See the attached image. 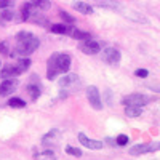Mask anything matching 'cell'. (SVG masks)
<instances>
[{"instance_id":"5","label":"cell","mask_w":160,"mask_h":160,"mask_svg":"<svg viewBox=\"0 0 160 160\" xmlns=\"http://www.w3.org/2000/svg\"><path fill=\"white\" fill-rule=\"evenodd\" d=\"M78 141H80V144H82V146H85V148H88V149H93V151H98V149H101L102 146H104L102 141L90 139L85 133H78Z\"/></svg>"},{"instance_id":"4","label":"cell","mask_w":160,"mask_h":160,"mask_svg":"<svg viewBox=\"0 0 160 160\" xmlns=\"http://www.w3.org/2000/svg\"><path fill=\"white\" fill-rule=\"evenodd\" d=\"M160 149V142H151V144H138V146H133L130 149L131 155H142V154H148V152H155Z\"/></svg>"},{"instance_id":"10","label":"cell","mask_w":160,"mask_h":160,"mask_svg":"<svg viewBox=\"0 0 160 160\" xmlns=\"http://www.w3.org/2000/svg\"><path fill=\"white\" fill-rule=\"evenodd\" d=\"M56 55H58V53L51 55V56H50V59H48V66H47V77H48L50 80L56 78V75L59 74L58 66H56Z\"/></svg>"},{"instance_id":"3","label":"cell","mask_w":160,"mask_h":160,"mask_svg":"<svg viewBox=\"0 0 160 160\" xmlns=\"http://www.w3.org/2000/svg\"><path fill=\"white\" fill-rule=\"evenodd\" d=\"M149 101H151V98L146 95H141V93H133V95H128L122 99V102L125 106H144Z\"/></svg>"},{"instance_id":"2","label":"cell","mask_w":160,"mask_h":160,"mask_svg":"<svg viewBox=\"0 0 160 160\" xmlns=\"http://www.w3.org/2000/svg\"><path fill=\"white\" fill-rule=\"evenodd\" d=\"M87 98H88V102H90V106L93 109H96V111L102 109V101H101L99 90L95 85H91V87L87 88Z\"/></svg>"},{"instance_id":"22","label":"cell","mask_w":160,"mask_h":160,"mask_svg":"<svg viewBox=\"0 0 160 160\" xmlns=\"http://www.w3.org/2000/svg\"><path fill=\"white\" fill-rule=\"evenodd\" d=\"M18 64L21 66V68H22L24 71H28V69L31 68V64H32V62H31V59H29V58H22V59H19V61H18Z\"/></svg>"},{"instance_id":"13","label":"cell","mask_w":160,"mask_h":160,"mask_svg":"<svg viewBox=\"0 0 160 160\" xmlns=\"http://www.w3.org/2000/svg\"><path fill=\"white\" fill-rule=\"evenodd\" d=\"M141 114H142L141 106H127V109H125V115L127 117H131V118H136Z\"/></svg>"},{"instance_id":"8","label":"cell","mask_w":160,"mask_h":160,"mask_svg":"<svg viewBox=\"0 0 160 160\" xmlns=\"http://www.w3.org/2000/svg\"><path fill=\"white\" fill-rule=\"evenodd\" d=\"M24 72V69L21 68L19 64H8V66H5V68L0 71V75L2 77H16V75H19V74H22Z\"/></svg>"},{"instance_id":"26","label":"cell","mask_w":160,"mask_h":160,"mask_svg":"<svg viewBox=\"0 0 160 160\" xmlns=\"http://www.w3.org/2000/svg\"><path fill=\"white\" fill-rule=\"evenodd\" d=\"M15 3V0H0V8H8Z\"/></svg>"},{"instance_id":"12","label":"cell","mask_w":160,"mask_h":160,"mask_svg":"<svg viewBox=\"0 0 160 160\" xmlns=\"http://www.w3.org/2000/svg\"><path fill=\"white\" fill-rule=\"evenodd\" d=\"M72 7H74L78 13H82V15H91V13H93V7H90V5L85 3V2H75Z\"/></svg>"},{"instance_id":"27","label":"cell","mask_w":160,"mask_h":160,"mask_svg":"<svg viewBox=\"0 0 160 160\" xmlns=\"http://www.w3.org/2000/svg\"><path fill=\"white\" fill-rule=\"evenodd\" d=\"M0 51H2L3 55H8V42H2V43H0Z\"/></svg>"},{"instance_id":"11","label":"cell","mask_w":160,"mask_h":160,"mask_svg":"<svg viewBox=\"0 0 160 160\" xmlns=\"http://www.w3.org/2000/svg\"><path fill=\"white\" fill-rule=\"evenodd\" d=\"M16 87V80H3L2 83H0V96H8L10 93H13Z\"/></svg>"},{"instance_id":"20","label":"cell","mask_w":160,"mask_h":160,"mask_svg":"<svg viewBox=\"0 0 160 160\" xmlns=\"http://www.w3.org/2000/svg\"><path fill=\"white\" fill-rule=\"evenodd\" d=\"M59 16H61V19H62V21L69 22V24L75 22V18H74V16H71L69 13H66V11H59Z\"/></svg>"},{"instance_id":"19","label":"cell","mask_w":160,"mask_h":160,"mask_svg":"<svg viewBox=\"0 0 160 160\" xmlns=\"http://www.w3.org/2000/svg\"><path fill=\"white\" fill-rule=\"evenodd\" d=\"M72 37H74V38H77V40H88V38H91L88 32H83V31H78V29L72 32Z\"/></svg>"},{"instance_id":"29","label":"cell","mask_w":160,"mask_h":160,"mask_svg":"<svg viewBox=\"0 0 160 160\" xmlns=\"http://www.w3.org/2000/svg\"><path fill=\"white\" fill-rule=\"evenodd\" d=\"M0 64H2V61H0Z\"/></svg>"},{"instance_id":"23","label":"cell","mask_w":160,"mask_h":160,"mask_svg":"<svg viewBox=\"0 0 160 160\" xmlns=\"http://www.w3.org/2000/svg\"><path fill=\"white\" fill-rule=\"evenodd\" d=\"M115 141H117V144H118V146H127V144H128V141H130V138H128L127 135H118Z\"/></svg>"},{"instance_id":"28","label":"cell","mask_w":160,"mask_h":160,"mask_svg":"<svg viewBox=\"0 0 160 160\" xmlns=\"http://www.w3.org/2000/svg\"><path fill=\"white\" fill-rule=\"evenodd\" d=\"M106 141H108V144H111V146H114V144H117V141L114 142V139H109V138H108V139H106Z\"/></svg>"},{"instance_id":"17","label":"cell","mask_w":160,"mask_h":160,"mask_svg":"<svg viewBox=\"0 0 160 160\" xmlns=\"http://www.w3.org/2000/svg\"><path fill=\"white\" fill-rule=\"evenodd\" d=\"M31 3L34 5V8H38V10H48L51 7L48 0H31Z\"/></svg>"},{"instance_id":"14","label":"cell","mask_w":160,"mask_h":160,"mask_svg":"<svg viewBox=\"0 0 160 160\" xmlns=\"http://www.w3.org/2000/svg\"><path fill=\"white\" fill-rule=\"evenodd\" d=\"M50 31L53 34H68L69 32V28L66 24H51L50 26Z\"/></svg>"},{"instance_id":"24","label":"cell","mask_w":160,"mask_h":160,"mask_svg":"<svg viewBox=\"0 0 160 160\" xmlns=\"http://www.w3.org/2000/svg\"><path fill=\"white\" fill-rule=\"evenodd\" d=\"M13 18H15V13H13V11H10V10L2 11V19H5V21H11Z\"/></svg>"},{"instance_id":"16","label":"cell","mask_w":160,"mask_h":160,"mask_svg":"<svg viewBox=\"0 0 160 160\" xmlns=\"http://www.w3.org/2000/svg\"><path fill=\"white\" fill-rule=\"evenodd\" d=\"M8 106L10 108H15V109H22V108H26V101L21 98H11L8 101Z\"/></svg>"},{"instance_id":"1","label":"cell","mask_w":160,"mask_h":160,"mask_svg":"<svg viewBox=\"0 0 160 160\" xmlns=\"http://www.w3.org/2000/svg\"><path fill=\"white\" fill-rule=\"evenodd\" d=\"M37 48H38V38L31 32L21 31L16 34V50H15L16 53H11V56H16V55L28 56L32 55Z\"/></svg>"},{"instance_id":"6","label":"cell","mask_w":160,"mask_h":160,"mask_svg":"<svg viewBox=\"0 0 160 160\" xmlns=\"http://www.w3.org/2000/svg\"><path fill=\"white\" fill-rule=\"evenodd\" d=\"M80 50H82L85 55H96V53L101 51V45L98 42H95V40H85L83 43H80Z\"/></svg>"},{"instance_id":"9","label":"cell","mask_w":160,"mask_h":160,"mask_svg":"<svg viewBox=\"0 0 160 160\" xmlns=\"http://www.w3.org/2000/svg\"><path fill=\"white\" fill-rule=\"evenodd\" d=\"M56 66H58V71L59 74H66L71 68V56L69 55H56Z\"/></svg>"},{"instance_id":"18","label":"cell","mask_w":160,"mask_h":160,"mask_svg":"<svg viewBox=\"0 0 160 160\" xmlns=\"http://www.w3.org/2000/svg\"><path fill=\"white\" fill-rule=\"evenodd\" d=\"M28 93L31 95V99H38V96H40V88L37 87V85H28Z\"/></svg>"},{"instance_id":"25","label":"cell","mask_w":160,"mask_h":160,"mask_svg":"<svg viewBox=\"0 0 160 160\" xmlns=\"http://www.w3.org/2000/svg\"><path fill=\"white\" fill-rule=\"evenodd\" d=\"M135 75H136V77H139V78H146V77L149 75V72L146 71V69H138V71L135 72Z\"/></svg>"},{"instance_id":"7","label":"cell","mask_w":160,"mask_h":160,"mask_svg":"<svg viewBox=\"0 0 160 160\" xmlns=\"http://www.w3.org/2000/svg\"><path fill=\"white\" fill-rule=\"evenodd\" d=\"M102 59L111 66H115L120 61V51L115 50V48H106L102 51Z\"/></svg>"},{"instance_id":"15","label":"cell","mask_w":160,"mask_h":160,"mask_svg":"<svg viewBox=\"0 0 160 160\" xmlns=\"http://www.w3.org/2000/svg\"><path fill=\"white\" fill-rule=\"evenodd\" d=\"M77 80H78V78H77V75H75V74H71V75L62 77V78L59 80V85H61V87H69V85L75 83Z\"/></svg>"},{"instance_id":"21","label":"cell","mask_w":160,"mask_h":160,"mask_svg":"<svg viewBox=\"0 0 160 160\" xmlns=\"http://www.w3.org/2000/svg\"><path fill=\"white\" fill-rule=\"evenodd\" d=\"M66 152L71 154V155H74V157H82V151L72 148V146H68V148H66Z\"/></svg>"}]
</instances>
